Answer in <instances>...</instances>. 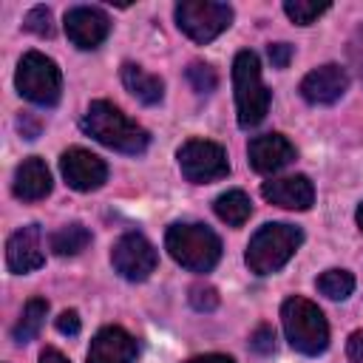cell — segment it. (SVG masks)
Wrapping results in <instances>:
<instances>
[{
    "mask_svg": "<svg viewBox=\"0 0 363 363\" xmlns=\"http://www.w3.org/2000/svg\"><path fill=\"white\" fill-rule=\"evenodd\" d=\"M82 130L88 136H94L99 145L119 150V153H130V156L147 150V145H150V133L142 125L130 122L108 99H94L88 105V111L82 116Z\"/></svg>",
    "mask_w": 363,
    "mask_h": 363,
    "instance_id": "1",
    "label": "cell"
},
{
    "mask_svg": "<svg viewBox=\"0 0 363 363\" xmlns=\"http://www.w3.org/2000/svg\"><path fill=\"white\" fill-rule=\"evenodd\" d=\"M170 258L190 272H210L221 258V241L207 224H170L164 233Z\"/></svg>",
    "mask_w": 363,
    "mask_h": 363,
    "instance_id": "2",
    "label": "cell"
},
{
    "mask_svg": "<svg viewBox=\"0 0 363 363\" xmlns=\"http://www.w3.org/2000/svg\"><path fill=\"white\" fill-rule=\"evenodd\" d=\"M301 241H303V233L295 224H286V221L264 224L250 238L247 252H244V261H247V267L255 275H272V272H278L295 255V250L301 247Z\"/></svg>",
    "mask_w": 363,
    "mask_h": 363,
    "instance_id": "3",
    "label": "cell"
},
{
    "mask_svg": "<svg viewBox=\"0 0 363 363\" xmlns=\"http://www.w3.org/2000/svg\"><path fill=\"white\" fill-rule=\"evenodd\" d=\"M281 323H284V335L289 340V346L301 354H320L326 352L329 346V323L323 318V312L301 298V295H292L281 303Z\"/></svg>",
    "mask_w": 363,
    "mask_h": 363,
    "instance_id": "4",
    "label": "cell"
},
{
    "mask_svg": "<svg viewBox=\"0 0 363 363\" xmlns=\"http://www.w3.org/2000/svg\"><path fill=\"white\" fill-rule=\"evenodd\" d=\"M233 88H235V111L241 128H255L264 122L269 111V91L261 79V62L258 54L244 48L233 60Z\"/></svg>",
    "mask_w": 363,
    "mask_h": 363,
    "instance_id": "5",
    "label": "cell"
},
{
    "mask_svg": "<svg viewBox=\"0 0 363 363\" xmlns=\"http://www.w3.org/2000/svg\"><path fill=\"white\" fill-rule=\"evenodd\" d=\"M14 85L23 99H28L40 108H54L62 94V74L51 57L40 54V51H28V54H23V60L17 65Z\"/></svg>",
    "mask_w": 363,
    "mask_h": 363,
    "instance_id": "6",
    "label": "cell"
},
{
    "mask_svg": "<svg viewBox=\"0 0 363 363\" xmlns=\"http://www.w3.org/2000/svg\"><path fill=\"white\" fill-rule=\"evenodd\" d=\"M176 26L193 40V43H210L233 23V9L227 3L213 0H182L176 6Z\"/></svg>",
    "mask_w": 363,
    "mask_h": 363,
    "instance_id": "7",
    "label": "cell"
},
{
    "mask_svg": "<svg viewBox=\"0 0 363 363\" xmlns=\"http://www.w3.org/2000/svg\"><path fill=\"white\" fill-rule=\"evenodd\" d=\"M176 159H179L182 176L193 184H210L230 173L227 150L210 139H187L179 147Z\"/></svg>",
    "mask_w": 363,
    "mask_h": 363,
    "instance_id": "8",
    "label": "cell"
},
{
    "mask_svg": "<svg viewBox=\"0 0 363 363\" xmlns=\"http://www.w3.org/2000/svg\"><path fill=\"white\" fill-rule=\"evenodd\" d=\"M156 247L142 233H125L111 250V264L125 281H145L156 269Z\"/></svg>",
    "mask_w": 363,
    "mask_h": 363,
    "instance_id": "9",
    "label": "cell"
},
{
    "mask_svg": "<svg viewBox=\"0 0 363 363\" xmlns=\"http://www.w3.org/2000/svg\"><path fill=\"white\" fill-rule=\"evenodd\" d=\"M60 173H62L65 184H68L71 190L91 193V190H96V187L105 184V179H108V164H105L96 153H91V150H85V147H68V150L60 156Z\"/></svg>",
    "mask_w": 363,
    "mask_h": 363,
    "instance_id": "10",
    "label": "cell"
},
{
    "mask_svg": "<svg viewBox=\"0 0 363 363\" xmlns=\"http://www.w3.org/2000/svg\"><path fill=\"white\" fill-rule=\"evenodd\" d=\"M65 34L77 48L94 51L111 34V20L96 6H74L65 11Z\"/></svg>",
    "mask_w": 363,
    "mask_h": 363,
    "instance_id": "11",
    "label": "cell"
},
{
    "mask_svg": "<svg viewBox=\"0 0 363 363\" xmlns=\"http://www.w3.org/2000/svg\"><path fill=\"white\" fill-rule=\"evenodd\" d=\"M346 88H349V74L335 62L318 65L301 79V96L312 105H332L346 94Z\"/></svg>",
    "mask_w": 363,
    "mask_h": 363,
    "instance_id": "12",
    "label": "cell"
},
{
    "mask_svg": "<svg viewBox=\"0 0 363 363\" xmlns=\"http://www.w3.org/2000/svg\"><path fill=\"white\" fill-rule=\"evenodd\" d=\"M45 261L43 255V233L37 224H26L20 230H14L6 241V264L11 272L17 275H26V272H34L40 269Z\"/></svg>",
    "mask_w": 363,
    "mask_h": 363,
    "instance_id": "13",
    "label": "cell"
},
{
    "mask_svg": "<svg viewBox=\"0 0 363 363\" xmlns=\"http://www.w3.org/2000/svg\"><path fill=\"white\" fill-rule=\"evenodd\" d=\"M247 156L255 173H278L295 159V145L281 133H261L250 139Z\"/></svg>",
    "mask_w": 363,
    "mask_h": 363,
    "instance_id": "14",
    "label": "cell"
},
{
    "mask_svg": "<svg viewBox=\"0 0 363 363\" xmlns=\"http://www.w3.org/2000/svg\"><path fill=\"white\" fill-rule=\"evenodd\" d=\"M136 340L122 326H105L91 337L88 363H133Z\"/></svg>",
    "mask_w": 363,
    "mask_h": 363,
    "instance_id": "15",
    "label": "cell"
},
{
    "mask_svg": "<svg viewBox=\"0 0 363 363\" xmlns=\"http://www.w3.org/2000/svg\"><path fill=\"white\" fill-rule=\"evenodd\" d=\"M261 196L284 210H309L315 201V187L306 176H284V179H269L261 184Z\"/></svg>",
    "mask_w": 363,
    "mask_h": 363,
    "instance_id": "16",
    "label": "cell"
},
{
    "mask_svg": "<svg viewBox=\"0 0 363 363\" xmlns=\"http://www.w3.org/2000/svg\"><path fill=\"white\" fill-rule=\"evenodd\" d=\"M51 184H54V182H51L48 164H45L40 156H28V159H23V162L17 164L11 190H14V196L23 199V201H40V199H45V196L51 193Z\"/></svg>",
    "mask_w": 363,
    "mask_h": 363,
    "instance_id": "17",
    "label": "cell"
},
{
    "mask_svg": "<svg viewBox=\"0 0 363 363\" xmlns=\"http://www.w3.org/2000/svg\"><path fill=\"white\" fill-rule=\"evenodd\" d=\"M122 82L125 88L142 102V105H156L164 96V82L156 74H147L142 65L136 62H125L122 65Z\"/></svg>",
    "mask_w": 363,
    "mask_h": 363,
    "instance_id": "18",
    "label": "cell"
},
{
    "mask_svg": "<svg viewBox=\"0 0 363 363\" xmlns=\"http://www.w3.org/2000/svg\"><path fill=\"white\" fill-rule=\"evenodd\" d=\"M213 210H216V216H218L224 224L241 227V224L250 218V213H252V201H250V196H247L244 190H227V193H221V196L213 201Z\"/></svg>",
    "mask_w": 363,
    "mask_h": 363,
    "instance_id": "19",
    "label": "cell"
},
{
    "mask_svg": "<svg viewBox=\"0 0 363 363\" xmlns=\"http://www.w3.org/2000/svg\"><path fill=\"white\" fill-rule=\"evenodd\" d=\"M45 315H48V301L45 298H28L26 306H23V315L11 332L14 343H28L40 335L43 323H45Z\"/></svg>",
    "mask_w": 363,
    "mask_h": 363,
    "instance_id": "20",
    "label": "cell"
},
{
    "mask_svg": "<svg viewBox=\"0 0 363 363\" xmlns=\"http://www.w3.org/2000/svg\"><path fill=\"white\" fill-rule=\"evenodd\" d=\"M48 244H51V252L54 255H62V258L65 255H79L91 244V230L74 221V224H65L57 233H51Z\"/></svg>",
    "mask_w": 363,
    "mask_h": 363,
    "instance_id": "21",
    "label": "cell"
},
{
    "mask_svg": "<svg viewBox=\"0 0 363 363\" xmlns=\"http://www.w3.org/2000/svg\"><path fill=\"white\" fill-rule=\"evenodd\" d=\"M315 284H318V292L326 295L329 301H346L354 289V275L349 269H326Z\"/></svg>",
    "mask_w": 363,
    "mask_h": 363,
    "instance_id": "22",
    "label": "cell"
},
{
    "mask_svg": "<svg viewBox=\"0 0 363 363\" xmlns=\"http://www.w3.org/2000/svg\"><path fill=\"white\" fill-rule=\"evenodd\" d=\"M284 11L286 17L295 23V26H312L323 11H329V3H315V0H286L284 3Z\"/></svg>",
    "mask_w": 363,
    "mask_h": 363,
    "instance_id": "23",
    "label": "cell"
},
{
    "mask_svg": "<svg viewBox=\"0 0 363 363\" xmlns=\"http://www.w3.org/2000/svg\"><path fill=\"white\" fill-rule=\"evenodd\" d=\"M187 82L193 85L196 94H210L218 85V77L207 62H190L187 65Z\"/></svg>",
    "mask_w": 363,
    "mask_h": 363,
    "instance_id": "24",
    "label": "cell"
},
{
    "mask_svg": "<svg viewBox=\"0 0 363 363\" xmlns=\"http://www.w3.org/2000/svg\"><path fill=\"white\" fill-rule=\"evenodd\" d=\"M187 301H190V306L199 309V312H213V309L218 306V292H216L210 284H193Z\"/></svg>",
    "mask_w": 363,
    "mask_h": 363,
    "instance_id": "25",
    "label": "cell"
},
{
    "mask_svg": "<svg viewBox=\"0 0 363 363\" xmlns=\"http://www.w3.org/2000/svg\"><path fill=\"white\" fill-rule=\"evenodd\" d=\"M28 31L40 34V37H51L54 34V26H51V9L45 6H34L28 14H26V23H23Z\"/></svg>",
    "mask_w": 363,
    "mask_h": 363,
    "instance_id": "26",
    "label": "cell"
},
{
    "mask_svg": "<svg viewBox=\"0 0 363 363\" xmlns=\"http://www.w3.org/2000/svg\"><path fill=\"white\" fill-rule=\"evenodd\" d=\"M250 346L258 354H272L275 352V332H272V326H258L252 332V337H250Z\"/></svg>",
    "mask_w": 363,
    "mask_h": 363,
    "instance_id": "27",
    "label": "cell"
},
{
    "mask_svg": "<svg viewBox=\"0 0 363 363\" xmlns=\"http://www.w3.org/2000/svg\"><path fill=\"white\" fill-rule=\"evenodd\" d=\"M267 54H269V62H272L275 68H286L289 60H292V45H289V43H272V45L267 48Z\"/></svg>",
    "mask_w": 363,
    "mask_h": 363,
    "instance_id": "28",
    "label": "cell"
},
{
    "mask_svg": "<svg viewBox=\"0 0 363 363\" xmlns=\"http://www.w3.org/2000/svg\"><path fill=\"white\" fill-rule=\"evenodd\" d=\"M57 332H62V335H77L79 332V315L74 312V309H65L60 318H57Z\"/></svg>",
    "mask_w": 363,
    "mask_h": 363,
    "instance_id": "29",
    "label": "cell"
},
{
    "mask_svg": "<svg viewBox=\"0 0 363 363\" xmlns=\"http://www.w3.org/2000/svg\"><path fill=\"white\" fill-rule=\"evenodd\" d=\"M346 354L352 363H363V329L352 332L349 335V343H346Z\"/></svg>",
    "mask_w": 363,
    "mask_h": 363,
    "instance_id": "30",
    "label": "cell"
},
{
    "mask_svg": "<svg viewBox=\"0 0 363 363\" xmlns=\"http://www.w3.org/2000/svg\"><path fill=\"white\" fill-rule=\"evenodd\" d=\"M17 125H20V130H23L26 139H37V133H40V122H34L28 113H23V116L17 119Z\"/></svg>",
    "mask_w": 363,
    "mask_h": 363,
    "instance_id": "31",
    "label": "cell"
},
{
    "mask_svg": "<svg viewBox=\"0 0 363 363\" xmlns=\"http://www.w3.org/2000/svg\"><path fill=\"white\" fill-rule=\"evenodd\" d=\"M187 363H235L233 357H227V354H199V357H190Z\"/></svg>",
    "mask_w": 363,
    "mask_h": 363,
    "instance_id": "32",
    "label": "cell"
},
{
    "mask_svg": "<svg viewBox=\"0 0 363 363\" xmlns=\"http://www.w3.org/2000/svg\"><path fill=\"white\" fill-rule=\"evenodd\" d=\"M40 363H68V357L62 354V352H57V349H43V354H40Z\"/></svg>",
    "mask_w": 363,
    "mask_h": 363,
    "instance_id": "33",
    "label": "cell"
},
{
    "mask_svg": "<svg viewBox=\"0 0 363 363\" xmlns=\"http://www.w3.org/2000/svg\"><path fill=\"white\" fill-rule=\"evenodd\" d=\"M354 218H357V227H360V233H363V201L357 204V213H354Z\"/></svg>",
    "mask_w": 363,
    "mask_h": 363,
    "instance_id": "34",
    "label": "cell"
}]
</instances>
